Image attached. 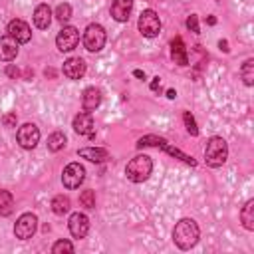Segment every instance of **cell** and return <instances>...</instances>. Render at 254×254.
<instances>
[{"mask_svg": "<svg viewBox=\"0 0 254 254\" xmlns=\"http://www.w3.org/2000/svg\"><path fill=\"white\" fill-rule=\"evenodd\" d=\"M198 236H200V230L192 218H181L173 228V242L181 250H190L198 242Z\"/></svg>", "mask_w": 254, "mask_h": 254, "instance_id": "6da1fadb", "label": "cell"}, {"mask_svg": "<svg viewBox=\"0 0 254 254\" xmlns=\"http://www.w3.org/2000/svg\"><path fill=\"white\" fill-rule=\"evenodd\" d=\"M151 171H153V161L151 157L147 155H137L133 157L127 167H125V177L131 181V183H143L151 177Z\"/></svg>", "mask_w": 254, "mask_h": 254, "instance_id": "7a4b0ae2", "label": "cell"}, {"mask_svg": "<svg viewBox=\"0 0 254 254\" xmlns=\"http://www.w3.org/2000/svg\"><path fill=\"white\" fill-rule=\"evenodd\" d=\"M226 157H228V145L222 137H210L206 141V149H204V161L208 167H222L226 163Z\"/></svg>", "mask_w": 254, "mask_h": 254, "instance_id": "3957f363", "label": "cell"}, {"mask_svg": "<svg viewBox=\"0 0 254 254\" xmlns=\"http://www.w3.org/2000/svg\"><path fill=\"white\" fill-rule=\"evenodd\" d=\"M107 42V34H105V28L101 24H89L83 32V46L87 52L95 54V52H101L103 46Z\"/></svg>", "mask_w": 254, "mask_h": 254, "instance_id": "277c9868", "label": "cell"}, {"mask_svg": "<svg viewBox=\"0 0 254 254\" xmlns=\"http://www.w3.org/2000/svg\"><path fill=\"white\" fill-rule=\"evenodd\" d=\"M137 28H139V32H141L145 38H155V36H159V32H161V20H159L157 12H155V10H143L141 16H139Z\"/></svg>", "mask_w": 254, "mask_h": 254, "instance_id": "5b68a950", "label": "cell"}, {"mask_svg": "<svg viewBox=\"0 0 254 254\" xmlns=\"http://www.w3.org/2000/svg\"><path fill=\"white\" fill-rule=\"evenodd\" d=\"M36 228H38V216L34 212H24L14 224V236L20 240H28L36 234Z\"/></svg>", "mask_w": 254, "mask_h": 254, "instance_id": "8992f818", "label": "cell"}, {"mask_svg": "<svg viewBox=\"0 0 254 254\" xmlns=\"http://www.w3.org/2000/svg\"><path fill=\"white\" fill-rule=\"evenodd\" d=\"M85 179V169L79 165V163H69L64 173H62V183L65 189L73 190V189H79V185L83 183Z\"/></svg>", "mask_w": 254, "mask_h": 254, "instance_id": "52a82bcc", "label": "cell"}, {"mask_svg": "<svg viewBox=\"0 0 254 254\" xmlns=\"http://www.w3.org/2000/svg\"><path fill=\"white\" fill-rule=\"evenodd\" d=\"M79 44V32L73 26H64L56 36V46L60 52H71Z\"/></svg>", "mask_w": 254, "mask_h": 254, "instance_id": "ba28073f", "label": "cell"}, {"mask_svg": "<svg viewBox=\"0 0 254 254\" xmlns=\"http://www.w3.org/2000/svg\"><path fill=\"white\" fill-rule=\"evenodd\" d=\"M16 139H18V143H20L22 149H34V147L40 143V129H38V125H34V123H24V125L18 129Z\"/></svg>", "mask_w": 254, "mask_h": 254, "instance_id": "9c48e42d", "label": "cell"}, {"mask_svg": "<svg viewBox=\"0 0 254 254\" xmlns=\"http://www.w3.org/2000/svg\"><path fill=\"white\" fill-rule=\"evenodd\" d=\"M67 228H69V232H71L73 238H85L87 232H89V218L83 212H73L69 216Z\"/></svg>", "mask_w": 254, "mask_h": 254, "instance_id": "30bf717a", "label": "cell"}, {"mask_svg": "<svg viewBox=\"0 0 254 254\" xmlns=\"http://www.w3.org/2000/svg\"><path fill=\"white\" fill-rule=\"evenodd\" d=\"M8 36H12L18 44H26V42H30V38H32V30H30V26H28L24 20L14 18V20L8 24Z\"/></svg>", "mask_w": 254, "mask_h": 254, "instance_id": "8fae6325", "label": "cell"}, {"mask_svg": "<svg viewBox=\"0 0 254 254\" xmlns=\"http://www.w3.org/2000/svg\"><path fill=\"white\" fill-rule=\"evenodd\" d=\"M93 117L89 111H79L75 117H73V131L77 135H87V137H93Z\"/></svg>", "mask_w": 254, "mask_h": 254, "instance_id": "7c38bea8", "label": "cell"}, {"mask_svg": "<svg viewBox=\"0 0 254 254\" xmlns=\"http://www.w3.org/2000/svg\"><path fill=\"white\" fill-rule=\"evenodd\" d=\"M85 69H87V65L81 58H69L64 62V67H62L64 75L69 79H81L85 75Z\"/></svg>", "mask_w": 254, "mask_h": 254, "instance_id": "4fadbf2b", "label": "cell"}, {"mask_svg": "<svg viewBox=\"0 0 254 254\" xmlns=\"http://www.w3.org/2000/svg\"><path fill=\"white\" fill-rule=\"evenodd\" d=\"M18 56V42L12 36H2L0 38V60L2 62H12Z\"/></svg>", "mask_w": 254, "mask_h": 254, "instance_id": "5bb4252c", "label": "cell"}, {"mask_svg": "<svg viewBox=\"0 0 254 254\" xmlns=\"http://www.w3.org/2000/svg\"><path fill=\"white\" fill-rule=\"evenodd\" d=\"M133 10V0H113L111 4V16L117 22H127Z\"/></svg>", "mask_w": 254, "mask_h": 254, "instance_id": "9a60e30c", "label": "cell"}, {"mask_svg": "<svg viewBox=\"0 0 254 254\" xmlns=\"http://www.w3.org/2000/svg\"><path fill=\"white\" fill-rule=\"evenodd\" d=\"M99 103H101V91L97 89V87H87L85 91H83V95H81V107H83V111H95L97 107H99Z\"/></svg>", "mask_w": 254, "mask_h": 254, "instance_id": "2e32d148", "label": "cell"}, {"mask_svg": "<svg viewBox=\"0 0 254 254\" xmlns=\"http://www.w3.org/2000/svg\"><path fill=\"white\" fill-rule=\"evenodd\" d=\"M32 18H34L36 28L46 30V28H50V24H52V8H50L48 4H38Z\"/></svg>", "mask_w": 254, "mask_h": 254, "instance_id": "e0dca14e", "label": "cell"}, {"mask_svg": "<svg viewBox=\"0 0 254 254\" xmlns=\"http://www.w3.org/2000/svg\"><path fill=\"white\" fill-rule=\"evenodd\" d=\"M171 58L175 64L179 65H189V56H187V48H185V42L181 36H177L173 42H171Z\"/></svg>", "mask_w": 254, "mask_h": 254, "instance_id": "ac0fdd59", "label": "cell"}, {"mask_svg": "<svg viewBox=\"0 0 254 254\" xmlns=\"http://www.w3.org/2000/svg\"><path fill=\"white\" fill-rule=\"evenodd\" d=\"M77 155L81 159H87L91 163H105L109 159V151L107 149H101V147H83L77 151Z\"/></svg>", "mask_w": 254, "mask_h": 254, "instance_id": "d6986e66", "label": "cell"}, {"mask_svg": "<svg viewBox=\"0 0 254 254\" xmlns=\"http://www.w3.org/2000/svg\"><path fill=\"white\" fill-rule=\"evenodd\" d=\"M240 220L246 230H254V198H248L240 210Z\"/></svg>", "mask_w": 254, "mask_h": 254, "instance_id": "ffe728a7", "label": "cell"}, {"mask_svg": "<svg viewBox=\"0 0 254 254\" xmlns=\"http://www.w3.org/2000/svg\"><path fill=\"white\" fill-rule=\"evenodd\" d=\"M14 210V196L8 190L0 189V216H8Z\"/></svg>", "mask_w": 254, "mask_h": 254, "instance_id": "44dd1931", "label": "cell"}, {"mask_svg": "<svg viewBox=\"0 0 254 254\" xmlns=\"http://www.w3.org/2000/svg\"><path fill=\"white\" fill-rule=\"evenodd\" d=\"M65 143H67V139H65V135H64L62 131H54V133L48 137V149L54 151V153L60 151V149H64Z\"/></svg>", "mask_w": 254, "mask_h": 254, "instance_id": "7402d4cb", "label": "cell"}, {"mask_svg": "<svg viewBox=\"0 0 254 254\" xmlns=\"http://www.w3.org/2000/svg\"><path fill=\"white\" fill-rule=\"evenodd\" d=\"M52 210L56 212V214H65L67 210H69V198L65 196V194H56L54 198H52Z\"/></svg>", "mask_w": 254, "mask_h": 254, "instance_id": "603a6c76", "label": "cell"}, {"mask_svg": "<svg viewBox=\"0 0 254 254\" xmlns=\"http://www.w3.org/2000/svg\"><path fill=\"white\" fill-rule=\"evenodd\" d=\"M167 143V139L163 137H157V135H145L137 141V149H143V147H163Z\"/></svg>", "mask_w": 254, "mask_h": 254, "instance_id": "cb8c5ba5", "label": "cell"}, {"mask_svg": "<svg viewBox=\"0 0 254 254\" xmlns=\"http://www.w3.org/2000/svg\"><path fill=\"white\" fill-rule=\"evenodd\" d=\"M240 75H242V79H244L246 85H254V60H252V58L242 64Z\"/></svg>", "mask_w": 254, "mask_h": 254, "instance_id": "d4e9b609", "label": "cell"}, {"mask_svg": "<svg viewBox=\"0 0 254 254\" xmlns=\"http://www.w3.org/2000/svg\"><path fill=\"white\" fill-rule=\"evenodd\" d=\"M161 149H165V151H167V153H169L171 157H177V159H181L183 163H187V165H190V167H194V165H196V161H194V159H192L190 155H185L183 151H179V149H175V147H171L169 143H165V145H163Z\"/></svg>", "mask_w": 254, "mask_h": 254, "instance_id": "484cf974", "label": "cell"}, {"mask_svg": "<svg viewBox=\"0 0 254 254\" xmlns=\"http://www.w3.org/2000/svg\"><path fill=\"white\" fill-rule=\"evenodd\" d=\"M56 18L64 24V22H67L69 18H71V6L67 4V2H64V4H58V8H56Z\"/></svg>", "mask_w": 254, "mask_h": 254, "instance_id": "4316f807", "label": "cell"}, {"mask_svg": "<svg viewBox=\"0 0 254 254\" xmlns=\"http://www.w3.org/2000/svg\"><path fill=\"white\" fill-rule=\"evenodd\" d=\"M183 121H185L187 131H189L192 137H196V135H198V127H196V121H194V117L190 115V111H183Z\"/></svg>", "mask_w": 254, "mask_h": 254, "instance_id": "83f0119b", "label": "cell"}, {"mask_svg": "<svg viewBox=\"0 0 254 254\" xmlns=\"http://www.w3.org/2000/svg\"><path fill=\"white\" fill-rule=\"evenodd\" d=\"M79 202L85 206V208H93L95 206V192L93 190H83L79 194Z\"/></svg>", "mask_w": 254, "mask_h": 254, "instance_id": "f1b7e54d", "label": "cell"}, {"mask_svg": "<svg viewBox=\"0 0 254 254\" xmlns=\"http://www.w3.org/2000/svg\"><path fill=\"white\" fill-rule=\"evenodd\" d=\"M52 252L54 254H62V252H73V244L69 240H58L54 246H52Z\"/></svg>", "mask_w": 254, "mask_h": 254, "instance_id": "f546056e", "label": "cell"}, {"mask_svg": "<svg viewBox=\"0 0 254 254\" xmlns=\"http://www.w3.org/2000/svg\"><path fill=\"white\" fill-rule=\"evenodd\" d=\"M187 28H189L192 34H198V18H196V14H190V16L187 18Z\"/></svg>", "mask_w": 254, "mask_h": 254, "instance_id": "4dcf8cb0", "label": "cell"}, {"mask_svg": "<svg viewBox=\"0 0 254 254\" xmlns=\"http://www.w3.org/2000/svg\"><path fill=\"white\" fill-rule=\"evenodd\" d=\"M16 121H18L16 113H6V115L2 117V123H4V127H16Z\"/></svg>", "mask_w": 254, "mask_h": 254, "instance_id": "1f68e13d", "label": "cell"}, {"mask_svg": "<svg viewBox=\"0 0 254 254\" xmlns=\"http://www.w3.org/2000/svg\"><path fill=\"white\" fill-rule=\"evenodd\" d=\"M6 75H10L12 79H16V77H20V69L14 67V65H8V67H6Z\"/></svg>", "mask_w": 254, "mask_h": 254, "instance_id": "d6a6232c", "label": "cell"}, {"mask_svg": "<svg viewBox=\"0 0 254 254\" xmlns=\"http://www.w3.org/2000/svg\"><path fill=\"white\" fill-rule=\"evenodd\" d=\"M218 48H220L222 52H228V50H230V48H228V42H226V40H220V42H218Z\"/></svg>", "mask_w": 254, "mask_h": 254, "instance_id": "836d02e7", "label": "cell"}, {"mask_svg": "<svg viewBox=\"0 0 254 254\" xmlns=\"http://www.w3.org/2000/svg\"><path fill=\"white\" fill-rule=\"evenodd\" d=\"M159 83H161V79H159V77H153V81H151V89H153V91L159 89Z\"/></svg>", "mask_w": 254, "mask_h": 254, "instance_id": "e575fe53", "label": "cell"}, {"mask_svg": "<svg viewBox=\"0 0 254 254\" xmlns=\"http://www.w3.org/2000/svg\"><path fill=\"white\" fill-rule=\"evenodd\" d=\"M133 75H135V77H141V79H145V71H141V69H135V71H133Z\"/></svg>", "mask_w": 254, "mask_h": 254, "instance_id": "d590c367", "label": "cell"}, {"mask_svg": "<svg viewBox=\"0 0 254 254\" xmlns=\"http://www.w3.org/2000/svg\"><path fill=\"white\" fill-rule=\"evenodd\" d=\"M167 97H169V99H175V97H177V91H175V89H167Z\"/></svg>", "mask_w": 254, "mask_h": 254, "instance_id": "8d00e7d4", "label": "cell"}, {"mask_svg": "<svg viewBox=\"0 0 254 254\" xmlns=\"http://www.w3.org/2000/svg\"><path fill=\"white\" fill-rule=\"evenodd\" d=\"M54 75H56V71H54L52 67H50V69H46V77H54Z\"/></svg>", "mask_w": 254, "mask_h": 254, "instance_id": "74e56055", "label": "cell"}, {"mask_svg": "<svg viewBox=\"0 0 254 254\" xmlns=\"http://www.w3.org/2000/svg\"><path fill=\"white\" fill-rule=\"evenodd\" d=\"M206 22H208V24H210V26H214V24H216V18H214V16H210V18H208V20H206Z\"/></svg>", "mask_w": 254, "mask_h": 254, "instance_id": "f35d334b", "label": "cell"}]
</instances>
